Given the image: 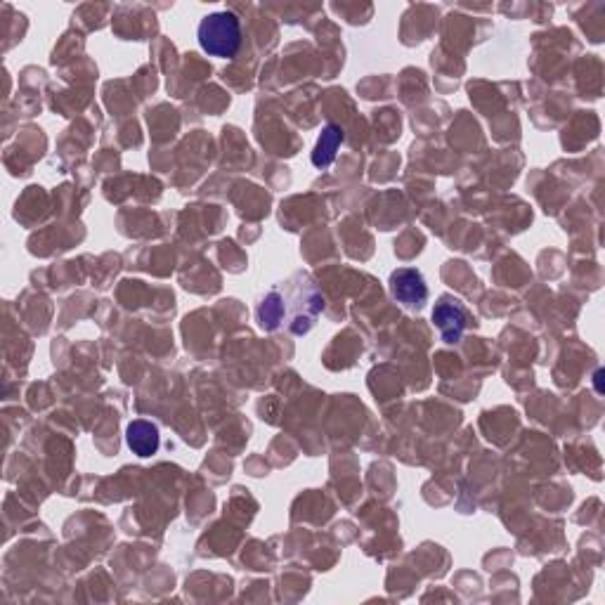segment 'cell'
I'll use <instances>...</instances> for the list:
<instances>
[{
	"mask_svg": "<svg viewBox=\"0 0 605 605\" xmlns=\"http://www.w3.org/2000/svg\"><path fill=\"white\" fill-rule=\"evenodd\" d=\"M199 45L211 57L230 60L242 48V24L234 12H211L199 22Z\"/></svg>",
	"mask_w": 605,
	"mask_h": 605,
	"instance_id": "1",
	"label": "cell"
},
{
	"mask_svg": "<svg viewBox=\"0 0 605 605\" xmlns=\"http://www.w3.org/2000/svg\"><path fill=\"white\" fill-rule=\"evenodd\" d=\"M390 294L405 308H424L428 301V284L414 268H400L390 275Z\"/></svg>",
	"mask_w": 605,
	"mask_h": 605,
	"instance_id": "2",
	"label": "cell"
},
{
	"mask_svg": "<svg viewBox=\"0 0 605 605\" xmlns=\"http://www.w3.org/2000/svg\"><path fill=\"white\" fill-rule=\"evenodd\" d=\"M433 324L438 327L442 341H445L447 346H454V343L461 341V336H464L468 327V312L459 301L445 296L435 303Z\"/></svg>",
	"mask_w": 605,
	"mask_h": 605,
	"instance_id": "3",
	"label": "cell"
},
{
	"mask_svg": "<svg viewBox=\"0 0 605 605\" xmlns=\"http://www.w3.org/2000/svg\"><path fill=\"white\" fill-rule=\"evenodd\" d=\"M126 442L130 450H133V454H138V457L142 459L152 457V454L159 452V445H161L159 428L149 424L145 419L133 421L126 431Z\"/></svg>",
	"mask_w": 605,
	"mask_h": 605,
	"instance_id": "4",
	"label": "cell"
},
{
	"mask_svg": "<svg viewBox=\"0 0 605 605\" xmlns=\"http://www.w3.org/2000/svg\"><path fill=\"white\" fill-rule=\"evenodd\" d=\"M343 142V130L341 126H336V123H329L327 128L322 130L320 140H317L315 152H312V164L317 168H329L334 164L338 147H341Z\"/></svg>",
	"mask_w": 605,
	"mask_h": 605,
	"instance_id": "5",
	"label": "cell"
}]
</instances>
